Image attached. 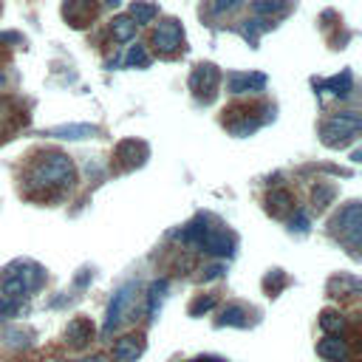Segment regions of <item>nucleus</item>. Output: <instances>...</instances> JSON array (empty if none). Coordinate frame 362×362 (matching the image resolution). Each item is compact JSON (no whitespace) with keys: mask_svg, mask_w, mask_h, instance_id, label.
Returning <instances> with one entry per match:
<instances>
[{"mask_svg":"<svg viewBox=\"0 0 362 362\" xmlns=\"http://www.w3.org/2000/svg\"><path fill=\"white\" fill-rule=\"evenodd\" d=\"M218 325H235V328H249V308L246 305H226Z\"/></svg>","mask_w":362,"mask_h":362,"instance_id":"nucleus-18","label":"nucleus"},{"mask_svg":"<svg viewBox=\"0 0 362 362\" xmlns=\"http://www.w3.org/2000/svg\"><path fill=\"white\" fill-rule=\"evenodd\" d=\"M175 238L184 240V243H189V246H198V249H204L209 255H218V257H229L235 252V235L226 226H221V223L209 226V218L206 215H198L192 223H187L184 229H178Z\"/></svg>","mask_w":362,"mask_h":362,"instance_id":"nucleus-2","label":"nucleus"},{"mask_svg":"<svg viewBox=\"0 0 362 362\" xmlns=\"http://www.w3.org/2000/svg\"><path fill=\"white\" fill-rule=\"evenodd\" d=\"M153 45L161 51V54H173V51H178L181 45H184V28H181V23L178 20H161L158 23V28L153 31Z\"/></svg>","mask_w":362,"mask_h":362,"instance_id":"nucleus-8","label":"nucleus"},{"mask_svg":"<svg viewBox=\"0 0 362 362\" xmlns=\"http://www.w3.org/2000/svg\"><path fill=\"white\" fill-rule=\"evenodd\" d=\"M76 362H107V359H105V356H99V354H96V356H85V359H76Z\"/></svg>","mask_w":362,"mask_h":362,"instance_id":"nucleus-31","label":"nucleus"},{"mask_svg":"<svg viewBox=\"0 0 362 362\" xmlns=\"http://www.w3.org/2000/svg\"><path fill=\"white\" fill-rule=\"evenodd\" d=\"M76 181V170H74V161L62 153H45L40 156L28 173H25V187L34 192V189H42V192H51V189H62V187H71Z\"/></svg>","mask_w":362,"mask_h":362,"instance_id":"nucleus-1","label":"nucleus"},{"mask_svg":"<svg viewBox=\"0 0 362 362\" xmlns=\"http://www.w3.org/2000/svg\"><path fill=\"white\" fill-rule=\"evenodd\" d=\"M286 283H288V277H286L280 269H274V272H272V274H266V280H263V286H266L272 294H277V291H280Z\"/></svg>","mask_w":362,"mask_h":362,"instance_id":"nucleus-26","label":"nucleus"},{"mask_svg":"<svg viewBox=\"0 0 362 362\" xmlns=\"http://www.w3.org/2000/svg\"><path fill=\"white\" fill-rule=\"evenodd\" d=\"M122 62H124V68H147V65H150V54H147L144 45L136 42V45L127 48V54H124Z\"/></svg>","mask_w":362,"mask_h":362,"instance_id":"nucleus-21","label":"nucleus"},{"mask_svg":"<svg viewBox=\"0 0 362 362\" xmlns=\"http://www.w3.org/2000/svg\"><path fill=\"white\" fill-rule=\"evenodd\" d=\"M331 232H334L339 240H345L351 249L359 246V238H362V206H359V201H348V204L334 215Z\"/></svg>","mask_w":362,"mask_h":362,"instance_id":"nucleus-6","label":"nucleus"},{"mask_svg":"<svg viewBox=\"0 0 362 362\" xmlns=\"http://www.w3.org/2000/svg\"><path fill=\"white\" fill-rule=\"evenodd\" d=\"M359 127H362L359 113L345 110V113L331 116V119L320 127V139H322V144H325V147H345V144H351V141L356 139Z\"/></svg>","mask_w":362,"mask_h":362,"instance_id":"nucleus-5","label":"nucleus"},{"mask_svg":"<svg viewBox=\"0 0 362 362\" xmlns=\"http://www.w3.org/2000/svg\"><path fill=\"white\" fill-rule=\"evenodd\" d=\"M0 85H3V74H0Z\"/></svg>","mask_w":362,"mask_h":362,"instance_id":"nucleus-34","label":"nucleus"},{"mask_svg":"<svg viewBox=\"0 0 362 362\" xmlns=\"http://www.w3.org/2000/svg\"><path fill=\"white\" fill-rule=\"evenodd\" d=\"M136 23L127 17V14H119V17H113V23H110V31H113V40H119V42H130L133 37H136Z\"/></svg>","mask_w":362,"mask_h":362,"instance_id":"nucleus-19","label":"nucleus"},{"mask_svg":"<svg viewBox=\"0 0 362 362\" xmlns=\"http://www.w3.org/2000/svg\"><path fill=\"white\" fill-rule=\"evenodd\" d=\"M99 133L96 124H85V122H74V124H57V127H48L42 130V136H54V139H71V141H79V139H93Z\"/></svg>","mask_w":362,"mask_h":362,"instance_id":"nucleus-11","label":"nucleus"},{"mask_svg":"<svg viewBox=\"0 0 362 362\" xmlns=\"http://www.w3.org/2000/svg\"><path fill=\"white\" fill-rule=\"evenodd\" d=\"M17 311H20V300H14V297H6V294H0V320L11 317V314H17Z\"/></svg>","mask_w":362,"mask_h":362,"instance_id":"nucleus-28","label":"nucleus"},{"mask_svg":"<svg viewBox=\"0 0 362 362\" xmlns=\"http://www.w3.org/2000/svg\"><path fill=\"white\" fill-rule=\"evenodd\" d=\"M243 0H212L209 6H212V11L215 14H226V11H232V8H238Z\"/></svg>","mask_w":362,"mask_h":362,"instance_id":"nucleus-29","label":"nucleus"},{"mask_svg":"<svg viewBox=\"0 0 362 362\" xmlns=\"http://www.w3.org/2000/svg\"><path fill=\"white\" fill-rule=\"evenodd\" d=\"M223 272H226V266H223V263H212V266H206L204 280H218V277H223Z\"/></svg>","mask_w":362,"mask_h":362,"instance_id":"nucleus-30","label":"nucleus"},{"mask_svg":"<svg viewBox=\"0 0 362 362\" xmlns=\"http://www.w3.org/2000/svg\"><path fill=\"white\" fill-rule=\"evenodd\" d=\"M102 3H107V6H119L122 0H102Z\"/></svg>","mask_w":362,"mask_h":362,"instance_id":"nucleus-33","label":"nucleus"},{"mask_svg":"<svg viewBox=\"0 0 362 362\" xmlns=\"http://www.w3.org/2000/svg\"><path fill=\"white\" fill-rule=\"evenodd\" d=\"M314 88H317L320 93H331V96L345 99V96H351V90H354V76H351V71H342V74H337V76H328V79L314 82Z\"/></svg>","mask_w":362,"mask_h":362,"instance_id":"nucleus-14","label":"nucleus"},{"mask_svg":"<svg viewBox=\"0 0 362 362\" xmlns=\"http://www.w3.org/2000/svg\"><path fill=\"white\" fill-rule=\"evenodd\" d=\"M317 354L328 362H348V345H345V339H339L334 334H328L325 339L317 342Z\"/></svg>","mask_w":362,"mask_h":362,"instance_id":"nucleus-15","label":"nucleus"},{"mask_svg":"<svg viewBox=\"0 0 362 362\" xmlns=\"http://www.w3.org/2000/svg\"><path fill=\"white\" fill-rule=\"evenodd\" d=\"M136 25H147V23H153L156 17H158V6L156 3H150V0H136L133 6H130V14H127Z\"/></svg>","mask_w":362,"mask_h":362,"instance_id":"nucleus-17","label":"nucleus"},{"mask_svg":"<svg viewBox=\"0 0 362 362\" xmlns=\"http://www.w3.org/2000/svg\"><path fill=\"white\" fill-rule=\"evenodd\" d=\"M62 14L74 28H82L99 14V6H96V0H65Z\"/></svg>","mask_w":362,"mask_h":362,"instance_id":"nucleus-9","label":"nucleus"},{"mask_svg":"<svg viewBox=\"0 0 362 362\" xmlns=\"http://www.w3.org/2000/svg\"><path fill=\"white\" fill-rule=\"evenodd\" d=\"M218 85H221V71L212 65V62H198L189 74V90L198 102L209 105L218 93Z\"/></svg>","mask_w":362,"mask_h":362,"instance_id":"nucleus-7","label":"nucleus"},{"mask_svg":"<svg viewBox=\"0 0 362 362\" xmlns=\"http://www.w3.org/2000/svg\"><path fill=\"white\" fill-rule=\"evenodd\" d=\"M320 328H322L325 334H339V331L345 328V317H342L339 311H322V317H320Z\"/></svg>","mask_w":362,"mask_h":362,"instance_id":"nucleus-22","label":"nucleus"},{"mask_svg":"<svg viewBox=\"0 0 362 362\" xmlns=\"http://www.w3.org/2000/svg\"><path fill=\"white\" fill-rule=\"evenodd\" d=\"M215 303H218V300H215L212 294H209V297H198V300L189 305V317H198V314H204V311H212Z\"/></svg>","mask_w":362,"mask_h":362,"instance_id":"nucleus-27","label":"nucleus"},{"mask_svg":"<svg viewBox=\"0 0 362 362\" xmlns=\"http://www.w3.org/2000/svg\"><path fill=\"white\" fill-rule=\"evenodd\" d=\"M93 322L88 320V317H76V320H71L68 322V328H65V342L71 345V348H85L90 339H93Z\"/></svg>","mask_w":362,"mask_h":362,"instance_id":"nucleus-12","label":"nucleus"},{"mask_svg":"<svg viewBox=\"0 0 362 362\" xmlns=\"http://www.w3.org/2000/svg\"><path fill=\"white\" fill-rule=\"evenodd\" d=\"M136 294H139V283L136 280H127L122 283L113 297H110V305H107V314H105V325H102V337H110L122 322H127L136 311Z\"/></svg>","mask_w":362,"mask_h":362,"instance_id":"nucleus-4","label":"nucleus"},{"mask_svg":"<svg viewBox=\"0 0 362 362\" xmlns=\"http://www.w3.org/2000/svg\"><path fill=\"white\" fill-rule=\"evenodd\" d=\"M334 195H337V187H334V184L317 181V187H314V206H317V209H325V206L334 201Z\"/></svg>","mask_w":362,"mask_h":362,"instance_id":"nucleus-23","label":"nucleus"},{"mask_svg":"<svg viewBox=\"0 0 362 362\" xmlns=\"http://www.w3.org/2000/svg\"><path fill=\"white\" fill-rule=\"evenodd\" d=\"M192 362H221V359H215V356H201V359H192Z\"/></svg>","mask_w":362,"mask_h":362,"instance_id":"nucleus-32","label":"nucleus"},{"mask_svg":"<svg viewBox=\"0 0 362 362\" xmlns=\"http://www.w3.org/2000/svg\"><path fill=\"white\" fill-rule=\"evenodd\" d=\"M288 229H291V232H297V235H305V232L311 229V221H308V215H305L303 209H294V218L288 221Z\"/></svg>","mask_w":362,"mask_h":362,"instance_id":"nucleus-25","label":"nucleus"},{"mask_svg":"<svg viewBox=\"0 0 362 362\" xmlns=\"http://www.w3.org/2000/svg\"><path fill=\"white\" fill-rule=\"evenodd\" d=\"M167 288H170V280L167 277H158L150 283V291H147V320H156L158 317V308L167 297Z\"/></svg>","mask_w":362,"mask_h":362,"instance_id":"nucleus-16","label":"nucleus"},{"mask_svg":"<svg viewBox=\"0 0 362 362\" xmlns=\"http://www.w3.org/2000/svg\"><path fill=\"white\" fill-rule=\"evenodd\" d=\"M266 88V76L263 74H243V71H235L226 76V90L229 93H257Z\"/></svg>","mask_w":362,"mask_h":362,"instance_id":"nucleus-10","label":"nucleus"},{"mask_svg":"<svg viewBox=\"0 0 362 362\" xmlns=\"http://www.w3.org/2000/svg\"><path fill=\"white\" fill-rule=\"evenodd\" d=\"M141 351H144V337H133V334H127V337H119L116 342H113V359L116 362H136L139 356H141Z\"/></svg>","mask_w":362,"mask_h":362,"instance_id":"nucleus-13","label":"nucleus"},{"mask_svg":"<svg viewBox=\"0 0 362 362\" xmlns=\"http://www.w3.org/2000/svg\"><path fill=\"white\" fill-rule=\"evenodd\" d=\"M45 280V269L34 260H14L3 269V277H0V294L6 297H14L23 303V297H28L34 288H40Z\"/></svg>","mask_w":362,"mask_h":362,"instance_id":"nucleus-3","label":"nucleus"},{"mask_svg":"<svg viewBox=\"0 0 362 362\" xmlns=\"http://www.w3.org/2000/svg\"><path fill=\"white\" fill-rule=\"evenodd\" d=\"M266 204H269V209H272L274 215H283L286 209L294 206V198H291V192H286V189H272L269 198H266Z\"/></svg>","mask_w":362,"mask_h":362,"instance_id":"nucleus-20","label":"nucleus"},{"mask_svg":"<svg viewBox=\"0 0 362 362\" xmlns=\"http://www.w3.org/2000/svg\"><path fill=\"white\" fill-rule=\"evenodd\" d=\"M288 8V0H255L252 11L255 14H283Z\"/></svg>","mask_w":362,"mask_h":362,"instance_id":"nucleus-24","label":"nucleus"}]
</instances>
